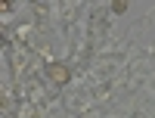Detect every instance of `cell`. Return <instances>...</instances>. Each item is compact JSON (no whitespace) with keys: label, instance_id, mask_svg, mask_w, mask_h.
Segmentation results:
<instances>
[{"label":"cell","instance_id":"cell-2","mask_svg":"<svg viewBox=\"0 0 155 118\" xmlns=\"http://www.w3.org/2000/svg\"><path fill=\"white\" fill-rule=\"evenodd\" d=\"M112 9H115V12H124V9H127V3H124V0H118V3H112Z\"/></svg>","mask_w":155,"mask_h":118},{"label":"cell","instance_id":"cell-1","mask_svg":"<svg viewBox=\"0 0 155 118\" xmlns=\"http://www.w3.org/2000/svg\"><path fill=\"white\" fill-rule=\"evenodd\" d=\"M50 78H53V81H68V69L65 65H53V69H50Z\"/></svg>","mask_w":155,"mask_h":118}]
</instances>
